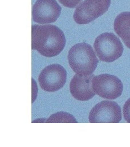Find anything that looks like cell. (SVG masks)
Returning a JSON list of instances; mask_svg holds the SVG:
<instances>
[{
	"label": "cell",
	"instance_id": "8992f818",
	"mask_svg": "<svg viewBox=\"0 0 130 147\" xmlns=\"http://www.w3.org/2000/svg\"><path fill=\"white\" fill-rule=\"evenodd\" d=\"M67 72L62 65L53 64L42 70L38 81L42 89L46 92H55L62 88L66 82Z\"/></svg>",
	"mask_w": 130,
	"mask_h": 147
},
{
	"label": "cell",
	"instance_id": "30bf717a",
	"mask_svg": "<svg viewBox=\"0 0 130 147\" xmlns=\"http://www.w3.org/2000/svg\"><path fill=\"white\" fill-rule=\"evenodd\" d=\"M114 29L125 45L130 49V12H122L117 16L114 22Z\"/></svg>",
	"mask_w": 130,
	"mask_h": 147
},
{
	"label": "cell",
	"instance_id": "8fae6325",
	"mask_svg": "<svg viewBox=\"0 0 130 147\" xmlns=\"http://www.w3.org/2000/svg\"><path fill=\"white\" fill-rule=\"evenodd\" d=\"M46 123H78L75 118L71 114L65 112H59L52 115Z\"/></svg>",
	"mask_w": 130,
	"mask_h": 147
},
{
	"label": "cell",
	"instance_id": "7a4b0ae2",
	"mask_svg": "<svg viewBox=\"0 0 130 147\" xmlns=\"http://www.w3.org/2000/svg\"><path fill=\"white\" fill-rule=\"evenodd\" d=\"M95 53L92 47L86 42L74 45L68 54L70 67L80 76L93 74L99 63Z\"/></svg>",
	"mask_w": 130,
	"mask_h": 147
},
{
	"label": "cell",
	"instance_id": "7c38bea8",
	"mask_svg": "<svg viewBox=\"0 0 130 147\" xmlns=\"http://www.w3.org/2000/svg\"><path fill=\"white\" fill-rule=\"evenodd\" d=\"M81 1L82 0H59V2L63 6L69 8H74L79 4Z\"/></svg>",
	"mask_w": 130,
	"mask_h": 147
},
{
	"label": "cell",
	"instance_id": "52a82bcc",
	"mask_svg": "<svg viewBox=\"0 0 130 147\" xmlns=\"http://www.w3.org/2000/svg\"><path fill=\"white\" fill-rule=\"evenodd\" d=\"M121 119L120 107L116 102L109 100L97 104L89 114L91 123H118Z\"/></svg>",
	"mask_w": 130,
	"mask_h": 147
},
{
	"label": "cell",
	"instance_id": "ba28073f",
	"mask_svg": "<svg viewBox=\"0 0 130 147\" xmlns=\"http://www.w3.org/2000/svg\"><path fill=\"white\" fill-rule=\"evenodd\" d=\"M61 12V7L56 0H37L32 8V18L39 24L53 23Z\"/></svg>",
	"mask_w": 130,
	"mask_h": 147
},
{
	"label": "cell",
	"instance_id": "4fadbf2b",
	"mask_svg": "<svg viewBox=\"0 0 130 147\" xmlns=\"http://www.w3.org/2000/svg\"><path fill=\"white\" fill-rule=\"evenodd\" d=\"M123 116L125 121L130 123V98L126 101L124 105Z\"/></svg>",
	"mask_w": 130,
	"mask_h": 147
},
{
	"label": "cell",
	"instance_id": "277c9868",
	"mask_svg": "<svg viewBox=\"0 0 130 147\" xmlns=\"http://www.w3.org/2000/svg\"><path fill=\"white\" fill-rule=\"evenodd\" d=\"M111 2V0H85L76 8L73 19L80 25L89 24L108 11Z\"/></svg>",
	"mask_w": 130,
	"mask_h": 147
},
{
	"label": "cell",
	"instance_id": "9c48e42d",
	"mask_svg": "<svg viewBox=\"0 0 130 147\" xmlns=\"http://www.w3.org/2000/svg\"><path fill=\"white\" fill-rule=\"evenodd\" d=\"M95 76L91 74L86 76L75 75L70 84V92L73 98L79 101H87L96 94L92 88V80Z\"/></svg>",
	"mask_w": 130,
	"mask_h": 147
},
{
	"label": "cell",
	"instance_id": "5b68a950",
	"mask_svg": "<svg viewBox=\"0 0 130 147\" xmlns=\"http://www.w3.org/2000/svg\"><path fill=\"white\" fill-rule=\"evenodd\" d=\"M92 88L95 94L100 97L114 100L121 96L123 91V84L116 76L104 74L94 77Z\"/></svg>",
	"mask_w": 130,
	"mask_h": 147
},
{
	"label": "cell",
	"instance_id": "3957f363",
	"mask_svg": "<svg viewBox=\"0 0 130 147\" xmlns=\"http://www.w3.org/2000/svg\"><path fill=\"white\" fill-rule=\"evenodd\" d=\"M94 49L99 59L105 62H113L123 55L124 47L119 39L112 33L105 32L97 37Z\"/></svg>",
	"mask_w": 130,
	"mask_h": 147
},
{
	"label": "cell",
	"instance_id": "6da1fadb",
	"mask_svg": "<svg viewBox=\"0 0 130 147\" xmlns=\"http://www.w3.org/2000/svg\"><path fill=\"white\" fill-rule=\"evenodd\" d=\"M66 38L63 31L53 25H34L31 27V48L46 57H55L63 51Z\"/></svg>",
	"mask_w": 130,
	"mask_h": 147
}]
</instances>
